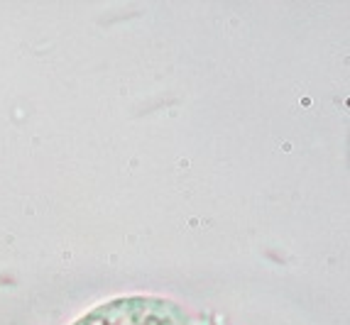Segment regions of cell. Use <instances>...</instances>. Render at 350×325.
<instances>
[{"instance_id":"obj_1","label":"cell","mask_w":350,"mask_h":325,"mask_svg":"<svg viewBox=\"0 0 350 325\" xmlns=\"http://www.w3.org/2000/svg\"><path fill=\"white\" fill-rule=\"evenodd\" d=\"M76 325H189L176 303L162 298H120L95 308Z\"/></svg>"}]
</instances>
